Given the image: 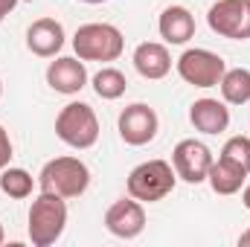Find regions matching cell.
Masks as SVG:
<instances>
[{"label":"cell","instance_id":"cell-10","mask_svg":"<svg viewBox=\"0 0 250 247\" xmlns=\"http://www.w3.org/2000/svg\"><path fill=\"white\" fill-rule=\"evenodd\" d=\"M105 227L117 239H137L146 230V209L137 198H123L108 206L105 212Z\"/></svg>","mask_w":250,"mask_h":247},{"label":"cell","instance_id":"cell-18","mask_svg":"<svg viewBox=\"0 0 250 247\" xmlns=\"http://www.w3.org/2000/svg\"><path fill=\"white\" fill-rule=\"evenodd\" d=\"M125 87H128V82H125V76L117 67H102V70L93 76V90H96L99 99L114 102V99H120L125 93Z\"/></svg>","mask_w":250,"mask_h":247},{"label":"cell","instance_id":"cell-19","mask_svg":"<svg viewBox=\"0 0 250 247\" xmlns=\"http://www.w3.org/2000/svg\"><path fill=\"white\" fill-rule=\"evenodd\" d=\"M32 186H35V181H32V175L26 172V169H3L0 172V189H3V195H9V198H29L32 195Z\"/></svg>","mask_w":250,"mask_h":247},{"label":"cell","instance_id":"cell-13","mask_svg":"<svg viewBox=\"0 0 250 247\" xmlns=\"http://www.w3.org/2000/svg\"><path fill=\"white\" fill-rule=\"evenodd\" d=\"M134 67L143 79L148 82H157L163 76H169L172 70V56L166 50V44H157V41H143L137 44L134 50Z\"/></svg>","mask_w":250,"mask_h":247},{"label":"cell","instance_id":"cell-20","mask_svg":"<svg viewBox=\"0 0 250 247\" xmlns=\"http://www.w3.org/2000/svg\"><path fill=\"white\" fill-rule=\"evenodd\" d=\"M221 160H227V163H233V166H239L242 172H248L250 175V137H230L227 143H224V148H221V154H218Z\"/></svg>","mask_w":250,"mask_h":247},{"label":"cell","instance_id":"cell-17","mask_svg":"<svg viewBox=\"0 0 250 247\" xmlns=\"http://www.w3.org/2000/svg\"><path fill=\"white\" fill-rule=\"evenodd\" d=\"M218 87H221V96H224L227 105H245V102H250V70L248 67L224 70Z\"/></svg>","mask_w":250,"mask_h":247},{"label":"cell","instance_id":"cell-9","mask_svg":"<svg viewBox=\"0 0 250 247\" xmlns=\"http://www.w3.org/2000/svg\"><path fill=\"white\" fill-rule=\"evenodd\" d=\"M117 125H120V137L128 145H148L157 137L160 120H157V114H154L151 105L134 102V105H128L120 114V123Z\"/></svg>","mask_w":250,"mask_h":247},{"label":"cell","instance_id":"cell-8","mask_svg":"<svg viewBox=\"0 0 250 247\" xmlns=\"http://www.w3.org/2000/svg\"><path fill=\"white\" fill-rule=\"evenodd\" d=\"M212 151L201 143V140H181L172 151V166L175 175L187 184H204L212 166Z\"/></svg>","mask_w":250,"mask_h":247},{"label":"cell","instance_id":"cell-11","mask_svg":"<svg viewBox=\"0 0 250 247\" xmlns=\"http://www.w3.org/2000/svg\"><path fill=\"white\" fill-rule=\"evenodd\" d=\"M47 84L56 90V93H64V96H73L79 93L84 84H87V70H84V62L76 56H62L56 62H50L47 67Z\"/></svg>","mask_w":250,"mask_h":247},{"label":"cell","instance_id":"cell-21","mask_svg":"<svg viewBox=\"0 0 250 247\" xmlns=\"http://www.w3.org/2000/svg\"><path fill=\"white\" fill-rule=\"evenodd\" d=\"M9 160H12V140H9L6 128L0 125V172L9 166Z\"/></svg>","mask_w":250,"mask_h":247},{"label":"cell","instance_id":"cell-24","mask_svg":"<svg viewBox=\"0 0 250 247\" xmlns=\"http://www.w3.org/2000/svg\"><path fill=\"white\" fill-rule=\"evenodd\" d=\"M242 201H245V206L250 209V184L245 186V192H242Z\"/></svg>","mask_w":250,"mask_h":247},{"label":"cell","instance_id":"cell-15","mask_svg":"<svg viewBox=\"0 0 250 247\" xmlns=\"http://www.w3.org/2000/svg\"><path fill=\"white\" fill-rule=\"evenodd\" d=\"M157 29L166 44H187L195 35V18L187 6H166L157 21Z\"/></svg>","mask_w":250,"mask_h":247},{"label":"cell","instance_id":"cell-23","mask_svg":"<svg viewBox=\"0 0 250 247\" xmlns=\"http://www.w3.org/2000/svg\"><path fill=\"white\" fill-rule=\"evenodd\" d=\"M239 245H242V247H250V227L242 233V236H239Z\"/></svg>","mask_w":250,"mask_h":247},{"label":"cell","instance_id":"cell-22","mask_svg":"<svg viewBox=\"0 0 250 247\" xmlns=\"http://www.w3.org/2000/svg\"><path fill=\"white\" fill-rule=\"evenodd\" d=\"M15 6H18V0H0V9H3L6 15H9V12H12Z\"/></svg>","mask_w":250,"mask_h":247},{"label":"cell","instance_id":"cell-28","mask_svg":"<svg viewBox=\"0 0 250 247\" xmlns=\"http://www.w3.org/2000/svg\"><path fill=\"white\" fill-rule=\"evenodd\" d=\"M0 96H3V82H0Z\"/></svg>","mask_w":250,"mask_h":247},{"label":"cell","instance_id":"cell-6","mask_svg":"<svg viewBox=\"0 0 250 247\" xmlns=\"http://www.w3.org/2000/svg\"><path fill=\"white\" fill-rule=\"evenodd\" d=\"M207 23L215 35L230 41L250 38V0H218L207 12Z\"/></svg>","mask_w":250,"mask_h":247},{"label":"cell","instance_id":"cell-2","mask_svg":"<svg viewBox=\"0 0 250 247\" xmlns=\"http://www.w3.org/2000/svg\"><path fill=\"white\" fill-rule=\"evenodd\" d=\"M73 50L82 62H117L125 50V38L114 23H84L73 35Z\"/></svg>","mask_w":250,"mask_h":247},{"label":"cell","instance_id":"cell-27","mask_svg":"<svg viewBox=\"0 0 250 247\" xmlns=\"http://www.w3.org/2000/svg\"><path fill=\"white\" fill-rule=\"evenodd\" d=\"M3 18H6V12H3V9H0V23H3Z\"/></svg>","mask_w":250,"mask_h":247},{"label":"cell","instance_id":"cell-16","mask_svg":"<svg viewBox=\"0 0 250 247\" xmlns=\"http://www.w3.org/2000/svg\"><path fill=\"white\" fill-rule=\"evenodd\" d=\"M207 181H209L215 195H236L245 186V181H248V172H242L239 166H233V163L218 157V160H212Z\"/></svg>","mask_w":250,"mask_h":247},{"label":"cell","instance_id":"cell-25","mask_svg":"<svg viewBox=\"0 0 250 247\" xmlns=\"http://www.w3.org/2000/svg\"><path fill=\"white\" fill-rule=\"evenodd\" d=\"M3 239H6V233H3V224H0V245H3Z\"/></svg>","mask_w":250,"mask_h":247},{"label":"cell","instance_id":"cell-26","mask_svg":"<svg viewBox=\"0 0 250 247\" xmlns=\"http://www.w3.org/2000/svg\"><path fill=\"white\" fill-rule=\"evenodd\" d=\"M82 3H105V0H82Z\"/></svg>","mask_w":250,"mask_h":247},{"label":"cell","instance_id":"cell-14","mask_svg":"<svg viewBox=\"0 0 250 247\" xmlns=\"http://www.w3.org/2000/svg\"><path fill=\"white\" fill-rule=\"evenodd\" d=\"M189 123L201 134H221L230 125V108L224 102H218V99H209V96L198 99L189 108Z\"/></svg>","mask_w":250,"mask_h":247},{"label":"cell","instance_id":"cell-5","mask_svg":"<svg viewBox=\"0 0 250 247\" xmlns=\"http://www.w3.org/2000/svg\"><path fill=\"white\" fill-rule=\"evenodd\" d=\"M56 137L70 148H90L99 140V120L87 102H70L56 117Z\"/></svg>","mask_w":250,"mask_h":247},{"label":"cell","instance_id":"cell-7","mask_svg":"<svg viewBox=\"0 0 250 247\" xmlns=\"http://www.w3.org/2000/svg\"><path fill=\"white\" fill-rule=\"evenodd\" d=\"M224 70H227L224 59L204 47H192L178 59V76L192 87H215L221 82Z\"/></svg>","mask_w":250,"mask_h":247},{"label":"cell","instance_id":"cell-1","mask_svg":"<svg viewBox=\"0 0 250 247\" xmlns=\"http://www.w3.org/2000/svg\"><path fill=\"white\" fill-rule=\"evenodd\" d=\"M67 204L56 192H41L29 206V242L35 247H50L64 236Z\"/></svg>","mask_w":250,"mask_h":247},{"label":"cell","instance_id":"cell-3","mask_svg":"<svg viewBox=\"0 0 250 247\" xmlns=\"http://www.w3.org/2000/svg\"><path fill=\"white\" fill-rule=\"evenodd\" d=\"M41 192H56L67 198H79L87 192L90 186V169L79 160V157H56L50 163H44L41 175H38Z\"/></svg>","mask_w":250,"mask_h":247},{"label":"cell","instance_id":"cell-4","mask_svg":"<svg viewBox=\"0 0 250 247\" xmlns=\"http://www.w3.org/2000/svg\"><path fill=\"white\" fill-rule=\"evenodd\" d=\"M175 166L166 160H146L137 169H131L128 175V195L137 198L140 204H154L163 201L172 189H175Z\"/></svg>","mask_w":250,"mask_h":247},{"label":"cell","instance_id":"cell-12","mask_svg":"<svg viewBox=\"0 0 250 247\" xmlns=\"http://www.w3.org/2000/svg\"><path fill=\"white\" fill-rule=\"evenodd\" d=\"M26 47L38 59H53L64 47V26L56 18H38L26 29Z\"/></svg>","mask_w":250,"mask_h":247}]
</instances>
